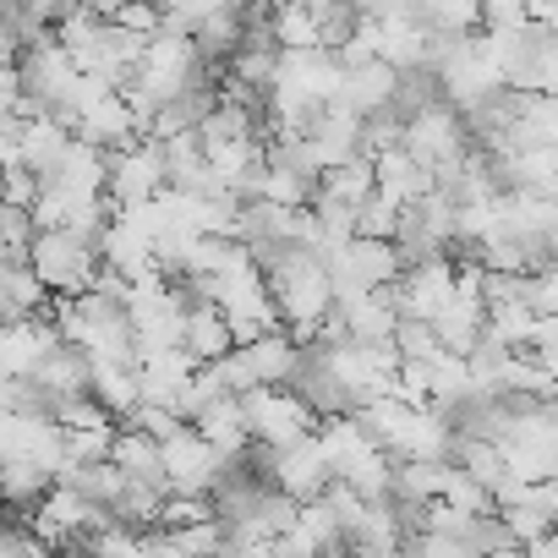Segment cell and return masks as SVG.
Instances as JSON below:
<instances>
[{"label": "cell", "instance_id": "1", "mask_svg": "<svg viewBox=\"0 0 558 558\" xmlns=\"http://www.w3.org/2000/svg\"><path fill=\"white\" fill-rule=\"evenodd\" d=\"M268 291L279 302V318H286V329L313 345L318 340V324L335 313V274L324 263V252H307V246H291V252H279L268 268Z\"/></svg>", "mask_w": 558, "mask_h": 558}, {"label": "cell", "instance_id": "12", "mask_svg": "<svg viewBox=\"0 0 558 558\" xmlns=\"http://www.w3.org/2000/svg\"><path fill=\"white\" fill-rule=\"evenodd\" d=\"M181 553H197V558H219L230 547V525L225 520H203V525H181V531H165Z\"/></svg>", "mask_w": 558, "mask_h": 558}, {"label": "cell", "instance_id": "6", "mask_svg": "<svg viewBox=\"0 0 558 558\" xmlns=\"http://www.w3.org/2000/svg\"><path fill=\"white\" fill-rule=\"evenodd\" d=\"M50 307H56V291L34 274V263H7L0 268V313H7V324L50 318Z\"/></svg>", "mask_w": 558, "mask_h": 558}, {"label": "cell", "instance_id": "3", "mask_svg": "<svg viewBox=\"0 0 558 558\" xmlns=\"http://www.w3.org/2000/svg\"><path fill=\"white\" fill-rule=\"evenodd\" d=\"M329 482H335V465H329V454H324V438H318V433H313V438H302V444H291V449H274V487H286L296 504L324 498V493H329Z\"/></svg>", "mask_w": 558, "mask_h": 558}, {"label": "cell", "instance_id": "14", "mask_svg": "<svg viewBox=\"0 0 558 558\" xmlns=\"http://www.w3.org/2000/svg\"><path fill=\"white\" fill-rule=\"evenodd\" d=\"M400 225H405V203H395V197H384V192L362 208V235L395 241V235H400Z\"/></svg>", "mask_w": 558, "mask_h": 558}, {"label": "cell", "instance_id": "13", "mask_svg": "<svg viewBox=\"0 0 558 558\" xmlns=\"http://www.w3.org/2000/svg\"><path fill=\"white\" fill-rule=\"evenodd\" d=\"M454 465V460H449ZM444 504H454V509H465V514H493L498 509V498H493V487H482L476 476H465L460 465L449 471V487H444Z\"/></svg>", "mask_w": 558, "mask_h": 558}, {"label": "cell", "instance_id": "7", "mask_svg": "<svg viewBox=\"0 0 558 558\" xmlns=\"http://www.w3.org/2000/svg\"><path fill=\"white\" fill-rule=\"evenodd\" d=\"M94 400L116 422H132L137 405H143V367L137 362H105V356H94Z\"/></svg>", "mask_w": 558, "mask_h": 558}, {"label": "cell", "instance_id": "16", "mask_svg": "<svg viewBox=\"0 0 558 558\" xmlns=\"http://www.w3.org/2000/svg\"><path fill=\"white\" fill-rule=\"evenodd\" d=\"M61 558H99L94 547H72V553H61Z\"/></svg>", "mask_w": 558, "mask_h": 558}, {"label": "cell", "instance_id": "11", "mask_svg": "<svg viewBox=\"0 0 558 558\" xmlns=\"http://www.w3.org/2000/svg\"><path fill=\"white\" fill-rule=\"evenodd\" d=\"M0 411L7 416H56L61 400L39 378H7V389H0Z\"/></svg>", "mask_w": 558, "mask_h": 558}, {"label": "cell", "instance_id": "4", "mask_svg": "<svg viewBox=\"0 0 558 558\" xmlns=\"http://www.w3.org/2000/svg\"><path fill=\"white\" fill-rule=\"evenodd\" d=\"M56 345H61V329L50 318L7 324V340H0V367H7V378H34Z\"/></svg>", "mask_w": 558, "mask_h": 558}, {"label": "cell", "instance_id": "15", "mask_svg": "<svg viewBox=\"0 0 558 558\" xmlns=\"http://www.w3.org/2000/svg\"><path fill=\"white\" fill-rule=\"evenodd\" d=\"M34 241H39L34 208H12V203H7V263H28Z\"/></svg>", "mask_w": 558, "mask_h": 558}, {"label": "cell", "instance_id": "10", "mask_svg": "<svg viewBox=\"0 0 558 558\" xmlns=\"http://www.w3.org/2000/svg\"><path fill=\"white\" fill-rule=\"evenodd\" d=\"M318 192H324V197H340V203H351V208H367V203L378 197V154H356V159L324 170V186H318Z\"/></svg>", "mask_w": 558, "mask_h": 558}, {"label": "cell", "instance_id": "9", "mask_svg": "<svg viewBox=\"0 0 558 558\" xmlns=\"http://www.w3.org/2000/svg\"><path fill=\"white\" fill-rule=\"evenodd\" d=\"M181 345H186L203 367H214V362H225L241 340H235L225 307H186V340H181Z\"/></svg>", "mask_w": 558, "mask_h": 558}, {"label": "cell", "instance_id": "8", "mask_svg": "<svg viewBox=\"0 0 558 558\" xmlns=\"http://www.w3.org/2000/svg\"><path fill=\"white\" fill-rule=\"evenodd\" d=\"M126 476H137V482H154V487H165L170 493V471H165V444L154 438V433H143V427H126L121 422V433H116V454H110Z\"/></svg>", "mask_w": 558, "mask_h": 558}, {"label": "cell", "instance_id": "5", "mask_svg": "<svg viewBox=\"0 0 558 558\" xmlns=\"http://www.w3.org/2000/svg\"><path fill=\"white\" fill-rule=\"evenodd\" d=\"M400 66H389V61H367V66H356V72H345V94L335 99V105H345V110H356V116H384V110H395V99H400Z\"/></svg>", "mask_w": 558, "mask_h": 558}, {"label": "cell", "instance_id": "2", "mask_svg": "<svg viewBox=\"0 0 558 558\" xmlns=\"http://www.w3.org/2000/svg\"><path fill=\"white\" fill-rule=\"evenodd\" d=\"M28 263L56 296H88L99 286V274H105V252L94 241L72 235V230H39Z\"/></svg>", "mask_w": 558, "mask_h": 558}]
</instances>
